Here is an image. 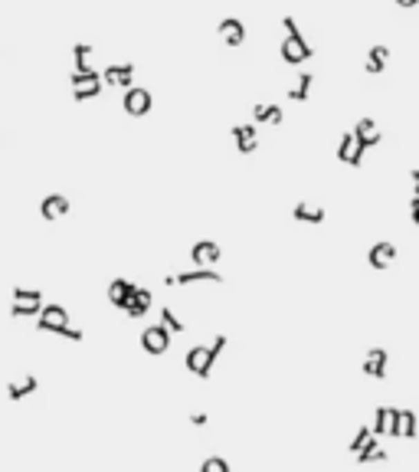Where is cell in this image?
Listing matches in <instances>:
<instances>
[{"instance_id":"6da1fadb","label":"cell","mask_w":419,"mask_h":472,"mask_svg":"<svg viewBox=\"0 0 419 472\" xmlns=\"http://www.w3.org/2000/svg\"><path fill=\"white\" fill-rule=\"evenodd\" d=\"M413 433H416V413L400 410V407H387V436L413 439Z\"/></svg>"},{"instance_id":"7a4b0ae2","label":"cell","mask_w":419,"mask_h":472,"mask_svg":"<svg viewBox=\"0 0 419 472\" xmlns=\"http://www.w3.org/2000/svg\"><path fill=\"white\" fill-rule=\"evenodd\" d=\"M37 328L46 332V335H62L69 328V311L62 305H43L37 315Z\"/></svg>"},{"instance_id":"3957f363","label":"cell","mask_w":419,"mask_h":472,"mask_svg":"<svg viewBox=\"0 0 419 472\" xmlns=\"http://www.w3.org/2000/svg\"><path fill=\"white\" fill-rule=\"evenodd\" d=\"M124 112L131 115V118H145V115L151 112V105H154V99H151V92L148 89H141V86H131V89H124Z\"/></svg>"},{"instance_id":"277c9868","label":"cell","mask_w":419,"mask_h":472,"mask_svg":"<svg viewBox=\"0 0 419 472\" xmlns=\"http://www.w3.org/2000/svg\"><path fill=\"white\" fill-rule=\"evenodd\" d=\"M141 348L148 351V354H167V348H171V332L160 322L148 325V328L141 332Z\"/></svg>"},{"instance_id":"5b68a950","label":"cell","mask_w":419,"mask_h":472,"mask_svg":"<svg viewBox=\"0 0 419 472\" xmlns=\"http://www.w3.org/2000/svg\"><path fill=\"white\" fill-rule=\"evenodd\" d=\"M194 282H216V286H220L223 275L216 273V269H200V266H194V269H184V273L164 279V286H194Z\"/></svg>"},{"instance_id":"8992f818","label":"cell","mask_w":419,"mask_h":472,"mask_svg":"<svg viewBox=\"0 0 419 472\" xmlns=\"http://www.w3.org/2000/svg\"><path fill=\"white\" fill-rule=\"evenodd\" d=\"M282 60L288 62V66H301V62H308L311 56H315V50H311L308 43H305V37L298 33V37H285L282 43Z\"/></svg>"},{"instance_id":"52a82bcc","label":"cell","mask_w":419,"mask_h":472,"mask_svg":"<svg viewBox=\"0 0 419 472\" xmlns=\"http://www.w3.org/2000/svg\"><path fill=\"white\" fill-rule=\"evenodd\" d=\"M216 30H220V39L230 46V50H236V46L246 43V24H243L239 17H223Z\"/></svg>"},{"instance_id":"ba28073f","label":"cell","mask_w":419,"mask_h":472,"mask_svg":"<svg viewBox=\"0 0 419 472\" xmlns=\"http://www.w3.org/2000/svg\"><path fill=\"white\" fill-rule=\"evenodd\" d=\"M69 210H73V203H69V197H66V194H46V197H43V203H39V217H43L46 224L62 220Z\"/></svg>"},{"instance_id":"9c48e42d","label":"cell","mask_w":419,"mask_h":472,"mask_svg":"<svg viewBox=\"0 0 419 472\" xmlns=\"http://www.w3.org/2000/svg\"><path fill=\"white\" fill-rule=\"evenodd\" d=\"M220 246L213 243V239H200V243H194V249H190V260H194V266H200V269H213V262H220Z\"/></svg>"},{"instance_id":"30bf717a","label":"cell","mask_w":419,"mask_h":472,"mask_svg":"<svg viewBox=\"0 0 419 472\" xmlns=\"http://www.w3.org/2000/svg\"><path fill=\"white\" fill-rule=\"evenodd\" d=\"M99 79H105L109 86L131 89V79H135V62H115V66H105V73H99Z\"/></svg>"},{"instance_id":"8fae6325","label":"cell","mask_w":419,"mask_h":472,"mask_svg":"<svg viewBox=\"0 0 419 472\" xmlns=\"http://www.w3.org/2000/svg\"><path fill=\"white\" fill-rule=\"evenodd\" d=\"M151 302H154V296H151V289H141L135 286V292H131V298L122 305V311L128 315V318H141V315H148Z\"/></svg>"},{"instance_id":"7c38bea8","label":"cell","mask_w":419,"mask_h":472,"mask_svg":"<svg viewBox=\"0 0 419 472\" xmlns=\"http://www.w3.org/2000/svg\"><path fill=\"white\" fill-rule=\"evenodd\" d=\"M367 262L373 266V269H390V266L396 262V246L393 243H387V239H383V243H373L370 253H367Z\"/></svg>"},{"instance_id":"4fadbf2b","label":"cell","mask_w":419,"mask_h":472,"mask_svg":"<svg viewBox=\"0 0 419 472\" xmlns=\"http://www.w3.org/2000/svg\"><path fill=\"white\" fill-rule=\"evenodd\" d=\"M184 367H187L190 374H197L200 381H207L210 371H213V367L207 364V345H197V348H190V351H187Z\"/></svg>"},{"instance_id":"5bb4252c","label":"cell","mask_w":419,"mask_h":472,"mask_svg":"<svg viewBox=\"0 0 419 472\" xmlns=\"http://www.w3.org/2000/svg\"><path fill=\"white\" fill-rule=\"evenodd\" d=\"M233 138H236L239 154H252V151L259 148V128H256V125H236Z\"/></svg>"},{"instance_id":"9a60e30c","label":"cell","mask_w":419,"mask_h":472,"mask_svg":"<svg viewBox=\"0 0 419 472\" xmlns=\"http://www.w3.org/2000/svg\"><path fill=\"white\" fill-rule=\"evenodd\" d=\"M387 361L390 358H387V351L383 348H370L360 371L367 374V377H373V381H383V377H387Z\"/></svg>"},{"instance_id":"2e32d148","label":"cell","mask_w":419,"mask_h":472,"mask_svg":"<svg viewBox=\"0 0 419 472\" xmlns=\"http://www.w3.org/2000/svg\"><path fill=\"white\" fill-rule=\"evenodd\" d=\"M354 460H357V466H377V462H387V449L377 443V436H370L367 443L354 453Z\"/></svg>"},{"instance_id":"e0dca14e","label":"cell","mask_w":419,"mask_h":472,"mask_svg":"<svg viewBox=\"0 0 419 472\" xmlns=\"http://www.w3.org/2000/svg\"><path fill=\"white\" fill-rule=\"evenodd\" d=\"M387 60H390V50H387L383 43H377V46H370L367 60H364V69H367L370 75H380L383 69H387Z\"/></svg>"},{"instance_id":"ac0fdd59","label":"cell","mask_w":419,"mask_h":472,"mask_svg":"<svg viewBox=\"0 0 419 472\" xmlns=\"http://www.w3.org/2000/svg\"><path fill=\"white\" fill-rule=\"evenodd\" d=\"M37 387H39V381L30 374V377H24V381H10L7 384V397L17 403V400H24V397H30V394H37Z\"/></svg>"},{"instance_id":"d6986e66","label":"cell","mask_w":419,"mask_h":472,"mask_svg":"<svg viewBox=\"0 0 419 472\" xmlns=\"http://www.w3.org/2000/svg\"><path fill=\"white\" fill-rule=\"evenodd\" d=\"M131 292H135V282H128V279H111L109 282V298L111 305H118V309L131 298Z\"/></svg>"},{"instance_id":"ffe728a7","label":"cell","mask_w":419,"mask_h":472,"mask_svg":"<svg viewBox=\"0 0 419 472\" xmlns=\"http://www.w3.org/2000/svg\"><path fill=\"white\" fill-rule=\"evenodd\" d=\"M252 125H282V105H256Z\"/></svg>"},{"instance_id":"44dd1931","label":"cell","mask_w":419,"mask_h":472,"mask_svg":"<svg viewBox=\"0 0 419 472\" xmlns=\"http://www.w3.org/2000/svg\"><path fill=\"white\" fill-rule=\"evenodd\" d=\"M292 217H295L298 224H324L328 213L321 210V207H311V203H295V207H292Z\"/></svg>"},{"instance_id":"7402d4cb","label":"cell","mask_w":419,"mask_h":472,"mask_svg":"<svg viewBox=\"0 0 419 472\" xmlns=\"http://www.w3.org/2000/svg\"><path fill=\"white\" fill-rule=\"evenodd\" d=\"M311 86H315V75H311V73H301L295 86L288 89V99H292V102H308L311 99Z\"/></svg>"},{"instance_id":"603a6c76","label":"cell","mask_w":419,"mask_h":472,"mask_svg":"<svg viewBox=\"0 0 419 472\" xmlns=\"http://www.w3.org/2000/svg\"><path fill=\"white\" fill-rule=\"evenodd\" d=\"M89 56H92V46H89V43H75L73 46V62H75V73L79 75L95 73V69L89 66Z\"/></svg>"},{"instance_id":"cb8c5ba5","label":"cell","mask_w":419,"mask_h":472,"mask_svg":"<svg viewBox=\"0 0 419 472\" xmlns=\"http://www.w3.org/2000/svg\"><path fill=\"white\" fill-rule=\"evenodd\" d=\"M99 92H102V79H92V82H79V86H73V99L86 102V99H95Z\"/></svg>"},{"instance_id":"d4e9b609","label":"cell","mask_w":419,"mask_h":472,"mask_svg":"<svg viewBox=\"0 0 419 472\" xmlns=\"http://www.w3.org/2000/svg\"><path fill=\"white\" fill-rule=\"evenodd\" d=\"M13 305H43L39 289H13Z\"/></svg>"},{"instance_id":"484cf974","label":"cell","mask_w":419,"mask_h":472,"mask_svg":"<svg viewBox=\"0 0 419 472\" xmlns=\"http://www.w3.org/2000/svg\"><path fill=\"white\" fill-rule=\"evenodd\" d=\"M160 325H164L171 335H184V332H187V325L180 322V318H177L171 309H160Z\"/></svg>"},{"instance_id":"4316f807","label":"cell","mask_w":419,"mask_h":472,"mask_svg":"<svg viewBox=\"0 0 419 472\" xmlns=\"http://www.w3.org/2000/svg\"><path fill=\"white\" fill-rule=\"evenodd\" d=\"M351 158H354V135L347 131V135H341V145H337V161L351 164Z\"/></svg>"},{"instance_id":"83f0119b","label":"cell","mask_w":419,"mask_h":472,"mask_svg":"<svg viewBox=\"0 0 419 472\" xmlns=\"http://www.w3.org/2000/svg\"><path fill=\"white\" fill-rule=\"evenodd\" d=\"M370 433H373V436H383V433H387V407H377V413H373V423H370Z\"/></svg>"},{"instance_id":"f1b7e54d","label":"cell","mask_w":419,"mask_h":472,"mask_svg":"<svg viewBox=\"0 0 419 472\" xmlns=\"http://www.w3.org/2000/svg\"><path fill=\"white\" fill-rule=\"evenodd\" d=\"M200 472H230V462L223 460V456H210V460H203Z\"/></svg>"},{"instance_id":"f546056e","label":"cell","mask_w":419,"mask_h":472,"mask_svg":"<svg viewBox=\"0 0 419 472\" xmlns=\"http://www.w3.org/2000/svg\"><path fill=\"white\" fill-rule=\"evenodd\" d=\"M370 436H373V433H370V426H367V423H364V426H360L357 433H354V439H351V453H357V449L364 446V443H367Z\"/></svg>"},{"instance_id":"4dcf8cb0","label":"cell","mask_w":419,"mask_h":472,"mask_svg":"<svg viewBox=\"0 0 419 472\" xmlns=\"http://www.w3.org/2000/svg\"><path fill=\"white\" fill-rule=\"evenodd\" d=\"M39 309H43V305H13L10 315L13 318H26V315H39Z\"/></svg>"},{"instance_id":"1f68e13d","label":"cell","mask_w":419,"mask_h":472,"mask_svg":"<svg viewBox=\"0 0 419 472\" xmlns=\"http://www.w3.org/2000/svg\"><path fill=\"white\" fill-rule=\"evenodd\" d=\"M409 220L413 224H419V197L413 194V200H409Z\"/></svg>"},{"instance_id":"d6a6232c","label":"cell","mask_w":419,"mask_h":472,"mask_svg":"<svg viewBox=\"0 0 419 472\" xmlns=\"http://www.w3.org/2000/svg\"><path fill=\"white\" fill-rule=\"evenodd\" d=\"M62 335L69 338V341H82V328H73V325H69V328H66Z\"/></svg>"},{"instance_id":"836d02e7","label":"cell","mask_w":419,"mask_h":472,"mask_svg":"<svg viewBox=\"0 0 419 472\" xmlns=\"http://www.w3.org/2000/svg\"><path fill=\"white\" fill-rule=\"evenodd\" d=\"M207 413H194V417H190V423H194V426H207Z\"/></svg>"},{"instance_id":"e575fe53","label":"cell","mask_w":419,"mask_h":472,"mask_svg":"<svg viewBox=\"0 0 419 472\" xmlns=\"http://www.w3.org/2000/svg\"><path fill=\"white\" fill-rule=\"evenodd\" d=\"M396 3H400V7H407V10H409V7H416L419 0H396Z\"/></svg>"}]
</instances>
